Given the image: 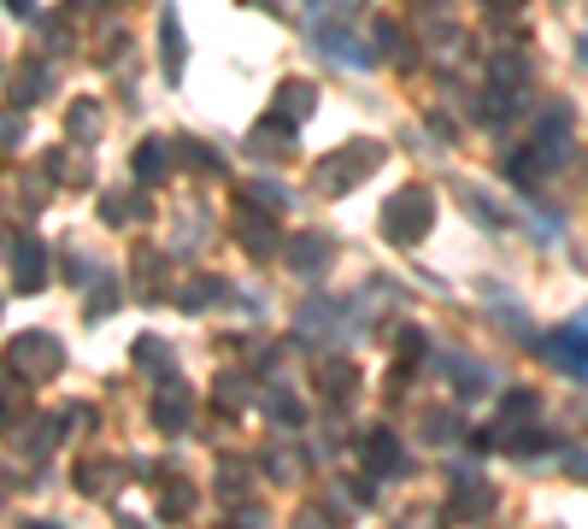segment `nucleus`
<instances>
[{"label":"nucleus","mask_w":588,"mask_h":529,"mask_svg":"<svg viewBox=\"0 0 588 529\" xmlns=\"http://www.w3.org/2000/svg\"><path fill=\"white\" fill-rule=\"evenodd\" d=\"M383 224H389L395 241H412V230H418V224H429V194L406 189V194H400L395 206H389V218H383Z\"/></svg>","instance_id":"1"},{"label":"nucleus","mask_w":588,"mask_h":529,"mask_svg":"<svg viewBox=\"0 0 588 529\" xmlns=\"http://www.w3.org/2000/svg\"><path fill=\"white\" fill-rule=\"evenodd\" d=\"M565 341H553V360L559 365H571L577 377H588V341H583V330H559Z\"/></svg>","instance_id":"2"},{"label":"nucleus","mask_w":588,"mask_h":529,"mask_svg":"<svg viewBox=\"0 0 588 529\" xmlns=\"http://www.w3.org/2000/svg\"><path fill=\"white\" fill-rule=\"evenodd\" d=\"M165 71L177 77V18L165 12Z\"/></svg>","instance_id":"3"},{"label":"nucleus","mask_w":588,"mask_h":529,"mask_svg":"<svg viewBox=\"0 0 588 529\" xmlns=\"http://www.w3.org/2000/svg\"><path fill=\"white\" fill-rule=\"evenodd\" d=\"M36 282V248H18V289Z\"/></svg>","instance_id":"4"},{"label":"nucleus","mask_w":588,"mask_h":529,"mask_svg":"<svg viewBox=\"0 0 588 529\" xmlns=\"http://www.w3.org/2000/svg\"><path fill=\"white\" fill-rule=\"evenodd\" d=\"M12 12H30V0H12Z\"/></svg>","instance_id":"5"}]
</instances>
